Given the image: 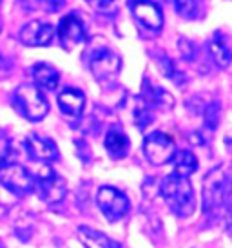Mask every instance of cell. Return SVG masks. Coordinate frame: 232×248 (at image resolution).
Masks as SVG:
<instances>
[{"label":"cell","mask_w":232,"mask_h":248,"mask_svg":"<svg viewBox=\"0 0 232 248\" xmlns=\"http://www.w3.org/2000/svg\"><path fill=\"white\" fill-rule=\"evenodd\" d=\"M83 63L102 85H111L122 69V56L107 42L95 40L83 51Z\"/></svg>","instance_id":"1"},{"label":"cell","mask_w":232,"mask_h":248,"mask_svg":"<svg viewBox=\"0 0 232 248\" xmlns=\"http://www.w3.org/2000/svg\"><path fill=\"white\" fill-rule=\"evenodd\" d=\"M232 196V172L229 167L218 165L203 179V214L216 216L225 210Z\"/></svg>","instance_id":"2"},{"label":"cell","mask_w":232,"mask_h":248,"mask_svg":"<svg viewBox=\"0 0 232 248\" xmlns=\"http://www.w3.org/2000/svg\"><path fill=\"white\" fill-rule=\"evenodd\" d=\"M160 194L178 217H189L196 210V196L189 178L178 176L176 172L165 176L160 183Z\"/></svg>","instance_id":"3"},{"label":"cell","mask_w":232,"mask_h":248,"mask_svg":"<svg viewBox=\"0 0 232 248\" xmlns=\"http://www.w3.org/2000/svg\"><path fill=\"white\" fill-rule=\"evenodd\" d=\"M13 104L17 110L29 122H40L49 112V104L44 93L33 83H22L20 87H17Z\"/></svg>","instance_id":"4"},{"label":"cell","mask_w":232,"mask_h":248,"mask_svg":"<svg viewBox=\"0 0 232 248\" xmlns=\"http://www.w3.org/2000/svg\"><path fill=\"white\" fill-rule=\"evenodd\" d=\"M34 190L38 192L40 200L48 205H58L67 194L66 179L56 172L51 165H44L34 176Z\"/></svg>","instance_id":"5"},{"label":"cell","mask_w":232,"mask_h":248,"mask_svg":"<svg viewBox=\"0 0 232 248\" xmlns=\"http://www.w3.org/2000/svg\"><path fill=\"white\" fill-rule=\"evenodd\" d=\"M96 205L105 216V219L109 223L123 219L131 208V201L127 194H123L120 188L111 185H103L96 192Z\"/></svg>","instance_id":"6"},{"label":"cell","mask_w":232,"mask_h":248,"mask_svg":"<svg viewBox=\"0 0 232 248\" xmlns=\"http://www.w3.org/2000/svg\"><path fill=\"white\" fill-rule=\"evenodd\" d=\"M174 154H176V143L167 132L152 131L145 136L144 156L147 158L150 165H165V163L172 161Z\"/></svg>","instance_id":"7"},{"label":"cell","mask_w":232,"mask_h":248,"mask_svg":"<svg viewBox=\"0 0 232 248\" xmlns=\"http://www.w3.org/2000/svg\"><path fill=\"white\" fill-rule=\"evenodd\" d=\"M0 185L15 196H29L34 192V176L20 163H6L0 167Z\"/></svg>","instance_id":"8"},{"label":"cell","mask_w":232,"mask_h":248,"mask_svg":"<svg viewBox=\"0 0 232 248\" xmlns=\"http://www.w3.org/2000/svg\"><path fill=\"white\" fill-rule=\"evenodd\" d=\"M56 36L66 51H73L78 46H82L85 40V28H83L82 18L75 13L66 15L56 28Z\"/></svg>","instance_id":"9"},{"label":"cell","mask_w":232,"mask_h":248,"mask_svg":"<svg viewBox=\"0 0 232 248\" xmlns=\"http://www.w3.org/2000/svg\"><path fill=\"white\" fill-rule=\"evenodd\" d=\"M24 151L28 152V156L33 161H40V163H53L60 158V152H58V147L51 138H46V136H40V134H29L28 138L24 140Z\"/></svg>","instance_id":"10"},{"label":"cell","mask_w":232,"mask_h":248,"mask_svg":"<svg viewBox=\"0 0 232 248\" xmlns=\"http://www.w3.org/2000/svg\"><path fill=\"white\" fill-rule=\"evenodd\" d=\"M56 35V29L42 20H31L18 31V40L28 47H44L49 46Z\"/></svg>","instance_id":"11"},{"label":"cell","mask_w":232,"mask_h":248,"mask_svg":"<svg viewBox=\"0 0 232 248\" xmlns=\"http://www.w3.org/2000/svg\"><path fill=\"white\" fill-rule=\"evenodd\" d=\"M142 104L150 109L152 112L154 110H171L174 107V96H172L169 91H165L164 87H160L156 83L149 82L147 78L144 80V85H142V93H140V98H138Z\"/></svg>","instance_id":"12"},{"label":"cell","mask_w":232,"mask_h":248,"mask_svg":"<svg viewBox=\"0 0 232 248\" xmlns=\"http://www.w3.org/2000/svg\"><path fill=\"white\" fill-rule=\"evenodd\" d=\"M133 15L138 24H142L149 31H160L164 26V13L162 7L152 0H134L133 2Z\"/></svg>","instance_id":"13"},{"label":"cell","mask_w":232,"mask_h":248,"mask_svg":"<svg viewBox=\"0 0 232 248\" xmlns=\"http://www.w3.org/2000/svg\"><path fill=\"white\" fill-rule=\"evenodd\" d=\"M58 109L69 120H78L85 109V94L75 87L64 89L58 94Z\"/></svg>","instance_id":"14"},{"label":"cell","mask_w":232,"mask_h":248,"mask_svg":"<svg viewBox=\"0 0 232 248\" xmlns=\"http://www.w3.org/2000/svg\"><path fill=\"white\" fill-rule=\"evenodd\" d=\"M103 147L113 159H122L129 154L131 149V141L129 136L125 134L122 127L118 125H113L107 134H105V140H103Z\"/></svg>","instance_id":"15"},{"label":"cell","mask_w":232,"mask_h":248,"mask_svg":"<svg viewBox=\"0 0 232 248\" xmlns=\"http://www.w3.org/2000/svg\"><path fill=\"white\" fill-rule=\"evenodd\" d=\"M31 75H33L34 85L38 89L56 91L58 85H60V73H58V69L46 62L34 63L31 67Z\"/></svg>","instance_id":"16"},{"label":"cell","mask_w":232,"mask_h":248,"mask_svg":"<svg viewBox=\"0 0 232 248\" xmlns=\"http://www.w3.org/2000/svg\"><path fill=\"white\" fill-rule=\"evenodd\" d=\"M207 49H209V55H211V58L214 60L216 65H219V67H229V65H231L232 49L229 47V44H227L223 33L216 31V33L209 38V42H207Z\"/></svg>","instance_id":"17"},{"label":"cell","mask_w":232,"mask_h":248,"mask_svg":"<svg viewBox=\"0 0 232 248\" xmlns=\"http://www.w3.org/2000/svg\"><path fill=\"white\" fill-rule=\"evenodd\" d=\"M76 234L85 248H122L120 243L111 239L109 235H105L103 232L91 227H85V225H80L76 228Z\"/></svg>","instance_id":"18"},{"label":"cell","mask_w":232,"mask_h":248,"mask_svg":"<svg viewBox=\"0 0 232 248\" xmlns=\"http://www.w3.org/2000/svg\"><path fill=\"white\" fill-rule=\"evenodd\" d=\"M172 165H174V172L178 176L189 178L198 170V158L191 151H176L174 158H172Z\"/></svg>","instance_id":"19"},{"label":"cell","mask_w":232,"mask_h":248,"mask_svg":"<svg viewBox=\"0 0 232 248\" xmlns=\"http://www.w3.org/2000/svg\"><path fill=\"white\" fill-rule=\"evenodd\" d=\"M154 60H156V65L158 69H160V73L165 76V78H169L171 82H174L176 85H182V83H185V76L183 73L178 69L176 63L172 62L169 56L165 55H158V53H154Z\"/></svg>","instance_id":"20"},{"label":"cell","mask_w":232,"mask_h":248,"mask_svg":"<svg viewBox=\"0 0 232 248\" xmlns=\"http://www.w3.org/2000/svg\"><path fill=\"white\" fill-rule=\"evenodd\" d=\"M174 9L183 20H198L203 15V4L199 0H174Z\"/></svg>","instance_id":"21"},{"label":"cell","mask_w":232,"mask_h":248,"mask_svg":"<svg viewBox=\"0 0 232 248\" xmlns=\"http://www.w3.org/2000/svg\"><path fill=\"white\" fill-rule=\"evenodd\" d=\"M219 112H221V109H219V104L216 102V100H209L207 102V105H205L203 112H201V116H203V124H205V129L207 131H214L216 127H218L219 124Z\"/></svg>","instance_id":"22"},{"label":"cell","mask_w":232,"mask_h":248,"mask_svg":"<svg viewBox=\"0 0 232 248\" xmlns=\"http://www.w3.org/2000/svg\"><path fill=\"white\" fill-rule=\"evenodd\" d=\"M85 2L93 9H96L98 13H105V15L116 13L123 4V0H85Z\"/></svg>","instance_id":"23"},{"label":"cell","mask_w":232,"mask_h":248,"mask_svg":"<svg viewBox=\"0 0 232 248\" xmlns=\"http://www.w3.org/2000/svg\"><path fill=\"white\" fill-rule=\"evenodd\" d=\"M152 120H154V112L150 109H147L140 100H138V105L136 109H134V122L140 129H145L149 124H152Z\"/></svg>","instance_id":"24"},{"label":"cell","mask_w":232,"mask_h":248,"mask_svg":"<svg viewBox=\"0 0 232 248\" xmlns=\"http://www.w3.org/2000/svg\"><path fill=\"white\" fill-rule=\"evenodd\" d=\"M178 47H180V55H182V58L187 60V62L194 60V56L198 55L196 44H194L192 40H189V38H180V40H178Z\"/></svg>","instance_id":"25"},{"label":"cell","mask_w":232,"mask_h":248,"mask_svg":"<svg viewBox=\"0 0 232 248\" xmlns=\"http://www.w3.org/2000/svg\"><path fill=\"white\" fill-rule=\"evenodd\" d=\"M36 2H38L46 11H56V9L62 6L64 0H36Z\"/></svg>","instance_id":"26"},{"label":"cell","mask_w":232,"mask_h":248,"mask_svg":"<svg viewBox=\"0 0 232 248\" xmlns=\"http://www.w3.org/2000/svg\"><path fill=\"white\" fill-rule=\"evenodd\" d=\"M0 67H4V69H6V67H7L6 60H4V58H2V56H0Z\"/></svg>","instance_id":"27"},{"label":"cell","mask_w":232,"mask_h":248,"mask_svg":"<svg viewBox=\"0 0 232 248\" xmlns=\"http://www.w3.org/2000/svg\"><path fill=\"white\" fill-rule=\"evenodd\" d=\"M0 248H6V247H4V245H2V241H0Z\"/></svg>","instance_id":"28"},{"label":"cell","mask_w":232,"mask_h":248,"mask_svg":"<svg viewBox=\"0 0 232 248\" xmlns=\"http://www.w3.org/2000/svg\"><path fill=\"white\" fill-rule=\"evenodd\" d=\"M0 29H2V22H0Z\"/></svg>","instance_id":"29"},{"label":"cell","mask_w":232,"mask_h":248,"mask_svg":"<svg viewBox=\"0 0 232 248\" xmlns=\"http://www.w3.org/2000/svg\"><path fill=\"white\" fill-rule=\"evenodd\" d=\"M0 4H2V0H0Z\"/></svg>","instance_id":"30"}]
</instances>
